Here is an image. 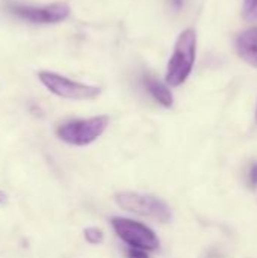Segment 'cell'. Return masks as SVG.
Instances as JSON below:
<instances>
[{
    "mask_svg": "<svg viewBox=\"0 0 257 258\" xmlns=\"http://www.w3.org/2000/svg\"><path fill=\"white\" fill-rule=\"evenodd\" d=\"M197 51V33L194 29H185L174 45V51L170 57L167 67V83L171 86H179L189 77Z\"/></svg>",
    "mask_w": 257,
    "mask_h": 258,
    "instance_id": "cell-1",
    "label": "cell"
},
{
    "mask_svg": "<svg viewBox=\"0 0 257 258\" xmlns=\"http://www.w3.org/2000/svg\"><path fill=\"white\" fill-rule=\"evenodd\" d=\"M108 124H109V116L100 115V116H92L88 119H77V121L65 122L58 128L56 133H58V138L62 139L64 142L83 147L98 139L106 130Z\"/></svg>",
    "mask_w": 257,
    "mask_h": 258,
    "instance_id": "cell-2",
    "label": "cell"
},
{
    "mask_svg": "<svg viewBox=\"0 0 257 258\" xmlns=\"http://www.w3.org/2000/svg\"><path fill=\"white\" fill-rule=\"evenodd\" d=\"M115 203L127 212L155 219L158 222H170V207L153 195H144L136 192H120L115 195Z\"/></svg>",
    "mask_w": 257,
    "mask_h": 258,
    "instance_id": "cell-3",
    "label": "cell"
},
{
    "mask_svg": "<svg viewBox=\"0 0 257 258\" xmlns=\"http://www.w3.org/2000/svg\"><path fill=\"white\" fill-rule=\"evenodd\" d=\"M41 83L55 95L68 100H92L100 94V88L92 85H85L80 82L70 80L68 77L59 76L50 71L38 73Z\"/></svg>",
    "mask_w": 257,
    "mask_h": 258,
    "instance_id": "cell-4",
    "label": "cell"
},
{
    "mask_svg": "<svg viewBox=\"0 0 257 258\" xmlns=\"http://www.w3.org/2000/svg\"><path fill=\"white\" fill-rule=\"evenodd\" d=\"M112 227L118 237L130 248H139L144 251H156L159 248V239L156 237L155 231L144 224L135 222L132 219L114 218Z\"/></svg>",
    "mask_w": 257,
    "mask_h": 258,
    "instance_id": "cell-5",
    "label": "cell"
},
{
    "mask_svg": "<svg viewBox=\"0 0 257 258\" xmlns=\"http://www.w3.org/2000/svg\"><path fill=\"white\" fill-rule=\"evenodd\" d=\"M9 11L21 20L35 24H53L68 18L70 6L67 3H52L45 6H29L20 3H8Z\"/></svg>",
    "mask_w": 257,
    "mask_h": 258,
    "instance_id": "cell-6",
    "label": "cell"
},
{
    "mask_svg": "<svg viewBox=\"0 0 257 258\" xmlns=\"http://www.w3.org/2000/svg\"><path fill=\"white\" fill-rule=\"evenodd\" d=\"M236 51L244 62L257 68V26L241 32L236 38Z\"/></svg>",
    "mask_w": 257,
    "mask_h": 258,
    "instance_id": "cell-7",
    "label": "cell"
},
{
    "mask_svg": "<svg viewBox=\"0 0 257 258\" xmlns=\"http://www.w3.org/2000/svg\"><path fill=\"white\" fill-rule=\"evenodd\" d=\"M144 83H145V88H147V91L151 94V97L159 103V104H162L164 107H171L173 106V94H171V91H170V88L165 85V83H162V82H159L158 79H155V77H150V76H147L145 79H144Z\"/></svg>",
    "mask_w": 257,
    "mask_h": 258,
    "instance_id": "cell-8",
    "label": "cell"
},
{
    "mask_svg": "<svg viewBox=\"0 0 257 258\" xmlns=\"http://www.w3.org/2000/svg\"><path fill=\"white\" fill-rule=\"evenodd\" d=\"M242 17L247 21H257V0H244Z\"/></svg>",
    "mask_w": 257,
    "mask_h": 258,
    "instance_id": "cell-9",
    "label": "cell"
},
{
    "mask_svg": "<svg viewBox=\"0 0 257 258\" xmlns=\"http://www.w3.org/2000/svg\"><path fill=\"white\" fill-rule=\"evenodd\" d=\"M83 234H85L86 242L91 243V245H100L105 240V234H103V231L100 228H94V227L86 228Z\"/></svg>",
    "mask_w": 257,
    "mask_h": 258,
    "instance_id": "cell-10",
    "label": "cell"
},
{
    "mask_svg": "<svg viewBox=\"0 0 257 258\" xmlns=\"http://www.w3.org/2000/svg\"><path fill=\"white\" fill-rule=\"evenodd\" d=\"M127 258H148L147 252L139 248H130L127 251Z\"/></svg>",
    "mask_w": 257,
    "mask_h": 258,
    "instance_id": "cell-11",
    "label": "cell"
},
{
    "mask_svg": "<svg viewBox=\"0 0 257 258\" xmlns=\"http://www.w3.org/2000/svg\"><path fill=\"white\" fill-rule=\"evenodd\" d=\"M250 184H251V187L257 186V163H254L250 169Z\"/></svg>",
    "mask_w": 257,
    "mask_h": 258,
    "instance_id": "cell-12",
    "label": "cell"
},
{
    "mask_svg": "<svg viewBox=\"0 0 257 258\" xmlns=\"http://www.w3.org/2000/svg\"><path fill=\"white\" fill-rule=\"evenodd\" d=\"M170 2H171V5H173L176 9H180L182 5H183V0H170Z\"/></svg>",
    "mask_w": 257,
    "mask_h": 258,
    "instance_id": "cell-13",
    "label": "cell"
},
{
    "mask_svg": "<svg viewBox=\"0 0 257 258\" xmlns=\"http://www.w3.org/2000/svg\"><path fill=\"white\" fill-rule=\"evenodd\" d=\"M6 201H8V197H6V194L0 190V204H5Z\"/></svg>",
    "mask_w": 257,
    "mask_h": 258,
    "instance_id": "cell-14",
    "label": "cell"
},
{
    "mask_svg": "<svg viewBox=\"0 0 257 258\" xmlns=\"http://www.w3.org/2000/svg\"><path fill=\"white\" fill-rule=\"evenodd\" d=\"M256 119H257V109H256Z\"/></svg>",
    "mask_w": 257,
    "mask_h": 258,
    "instance_id": "cell-15",
    "label": "cell"
}]
</instances>
